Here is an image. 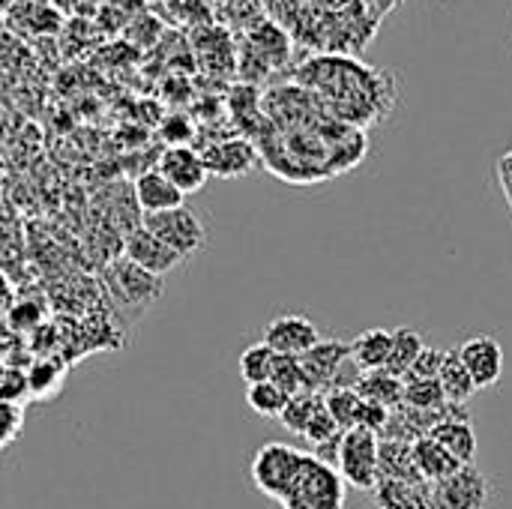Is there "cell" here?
Wrapping results in <instances>:
<instances>
[{
    "label": "cell",
    "mask_w": 512,
    "mask_h": 509,
    "mask_svg": "<svg viewBox=\"0 0 512 509\" xmlns=\"http://www.w3.org/2000/svg\"><path fill=\"white\" fill-rule=\"evenodd\" d=\"M321 399H324L327 414L336 420V426L342 432L357 429V414H360V402H363L357 396V390H327V393H321Z\"/></svg>",
    "instance_id": "obj_23"
},
{
    "label": "cell",
    "mask_w": 512,
    "mask_h": 509,
    "mask_svg": "<svg viewBox=\"0 0 512 509\" xmlns=\"http://www.w3.org/2000/svg\"><path fill=\"white\" fill-rule=\"evenodd\" d=\"M351 357V345L339 339H321L312 351L300 357V369L306 378L309 393H327L339 366Z\"/></svg>",
    "instance_id": "obj_9"
},
{
    "label": "cell",
    "mask_w": 512,
    "mask_h": 509,
    "mask_svg": "<svg viewBox=\"0 0 512 509\" xmlns=\"http://www.w3.org/2000/svg\"><path fill=\"white\" fill-rule=\"evenodd\" d=\"M390 417L393 411L375 405V402H360V414H357V429H366V432H375V435H384L387 426H390Z\"/></svg>",
    "instance_id": "obj_30"
},
{
    "label": "cell",
    "mask_w": 512,
    "mask_h": 509,
    "mask_svg": "<svg viewBox=\"0 0 512 509\" xmlns=\"http://www.w3.org/2000/svg\"><path fill=\"white\" fill-rule=\"evenodd\" d=\"M342 429L336 426V420L327 414V408H324V399H321V405H318V411L312 414V420H309V426H306V432H303V438L312 444V447H318V444H324V441H330V438H336Z\"/></svg>",
    "instance_id": "obj_29"
},
{
    "label": "cell",
    "mask_w": 512,
    "mask_h": 509,
    "mask_svg": "<svg viewBox=\"0 0 512 509\" xmlns=\"http://www.w3.org/2000/svg\"><path fill=\"white\" fill-rule=\"evenodd\" d=\"M141 228L150 231L156 240H162L183 261L192 258L195 252H201L204 243H207V231H204L201 219L186 204L183 207H174V210H165V213L144 216V225Z\"/></svg>",
    "instance_id": "obj_4"
},
{
    "label": "cell",
    "mask_w": 512,
    "mask_h": 509,
    "mask_svg": "<svg viewBox=\"0 0 512 509\" xmlns=\"http://www.w3.org/2000/svg\"><path fill=\"white\" fill-rule=\"evenodd\" d=\"M429 438H435L459 465H474L477 459V435L471 423H453V420H441Z\"/></svg>",
    "instance_id": "obj_18"
},
{
    "label": "cell",
    "mask_w": 512,
    "mask_h": 509,
    "mask_svg": "<svg viewBox=\"0 0 512 509\" xmlns=\"http://www.w3.org/2000/svg\"><path fill=\"white\" fill-rule=\"evenodd\" d=\"M402 3H405V0H402Z\"/></svg>",
    "instance_id": "obj_31"
},
{
    "label": "cell",
    "mask_w": 512,
    "mask_h": 509,
    "mask_svg": "<svg viewBox=\"0 0 512 509\" xmlns=\"http://www.w3.org/2000/svg\"><path fill=\"white\" fill-rule=\"evenodd\" d=\"M273 363H276V351L267 348L264 342L249 345L240 354V378L252 387V384H264L273 375Z\"/></svg>",
    "instance_id": "obj_22"
},
{
    "label": "cell",
    "mask_w": 512,
    "mask_h": 509,
    "mask_svg": "<svg viewBox=\"0 0 512 509\" xmlns=\"http://www.w3.org/2000/svg\"><path fill=\"white\" fill-rule=\"evenodd\" d=\"M303 456L306 453H300L288 444H264L252 459L255 489L273 501H282V495L288 492V486L294 483V477L303 465Z\"/></svg>",
    "instance_id": "obj_5"
},
{
    "label": "cell",
    "mask_w": 512,
    "mask_h": 509,
    "mask_svg": "<svg viewBox=\"0 0 512 509\" xmlns=\"http://www.w3.org/2000/svg\"><path fill=\"white\" fill-rule=\"evenodd\" d=\"M156 171L171 183L177 186L183 195H192L198 189H204L207 183V168H204V159H201V150L195 147H168L162 156H159V165Z\"/></svg>",
    "instance_id": "obj_11"
},
{
    "label": "cell",
    "mask_w": 512,
    "mask_h": 509,
    "mask_svg": "<svg viewBox=\"0 0 512 509\" xmlns=\"http://www.w3.org/2000/svg\"><path fill=\"white\" fill-rule=\"evenodd\" d=\"M270 381H273L288 399L297 396V393H309L306 378H303V369H300V357H282V354H276Z\"/></svg>",
    "instance_id": "obj_27"
},
{
    "label": "cell",
    "mask_w": 512,
    "mask_h": 509,
    "mask_svg": "<svg viewBox=\"0 0 512 509\" xmlns=\"http://www.w3.org/2000/svg\"><path fill=\"white\" fill-rule=\"evenodd\" d=\"M294 78L330 117L348 126H369L387 117L399 96L390 72L366 66L354 54H315L297 66Z\"/></svg>",
    "instance_id": "obj_1"
},
{
    "label": "cell",
    "mask_w": 512,
    "mask_h": 509,
    "mask_svg": "<svg viewBox=\"0 0 512 509\" xmlns=\"http://www.w3.org/2000/svg\"><path fill=\"white\" fill-rule=\"evenodd\" d=\"M390 354H393V330L387 327H372L351 342V360L360 366V372L387 369Z\"/></svg>",
    "instance_id": "obj_15"
},
{
    "label": "cell",
    "mask_w": 512,
    "mask_h": 509,
    "mask_svg": "<svg viewBox=\"0 0 512 509\" xmlns=\"http://www.w3.org/2000/svg\"><path fill=\"white\" fill-rule=\"evenodd\" d=\"M108 288L111 294L123 303V306H147L150 300L159 297L162 291V279L144 273L141 267H135L132 261H120L108 270Z\"/></svg>",
    "instance_id": "obj_12"
},
{
    "label": "cell",
    "mask_w": 512,
    "mask_h": 509,
    "mask_svg": "<svg viewBox=\"0 0 512 509\" xmlns=\"http://www.w3.org/2000/svg\"><path fill=\"white\" fill-rule=\"evenodd\" d=\"M423 348H426V342H423V336L417 330H411V327L393 330V354H390L387 372L396 375V378H405L411 372V366L417 363Z\"/></svg>",
    "instance_id": "obj_21"
},
{
    "label": "cell",
    "mask_w": 512,
    "mask_h": 509,
    "mask_svg": "<svg viewBox=\"0 0 512 509\" xmlns=\"http://www.w3.org/2000/svg\"><path fill=\"white\" fill-rule=\"evenodd\" d=\"M441 366H444V351L441 348H423L417 363L411 366V372L402 378V381H438L441 375Z\"/></svg>",
    "instance_id": "obj_28"
},
{
    "label": "cell",
    "mask_w": 512,
    "mask_h": 509,
    "mask_svg": "<svg viewBox=\"0 0 512 509\" xmlns=\"http://www.w3.org/2000/svg\"><path fill=\"white\" fill-rule=\"evenodd\" d=\"M402 405L411 408V411L435 414V411H441L447 405V396H444L438 381H405Z\"/></svg>",
    "instance_id": "obj_24"
},
{
    "label": "cell",
    "mask_w": 512,
    "mask_h": 509,
    "mask_svg": "<svg viewBox=\"0 0 512 509\" xmlns=\"http://www.w3.org/2000/svg\"><path fill=\"white\" fill-rule=\"evenodd\" d=\"M411 456H414V468L420 474V480L426 483H441L447 477H453L462 465L435 441V438H420L414 447H411Z\"/></svg>",
    "instance_id": "obj_16"
},
{
    "label": "cell",
    "mask_w": 512,
    "mask_h": 509,
    "mask_svg": "<svg viewBox=\"0 0 512 509\" xmlns=\"http://www.w3.org/2000/svg\"><path fill=\"white\" fill-rule=\"evenodd\" d=\"M357 396L363 402H375L387 411L399 408L402 405V396H405V381L390 375L387 369H378V372H363L360 384H357Z\"/></svg>",
    "instance_id": "obj_19"
},
{
    "label": "cell",
    "mask_w": 512,
    "mask_h": 509,
    "mask_svg": "<svg viewBox=\"0 0 512 509\" xmlns=\"http://www.w3.org/2000/svg\"><path fill=\"white\" fill-rule=\"evenodd\" d=\"M318 405H321V393H297V396L288 399V405H285L279 423H282L288 432L303 435L306 426H309V420H312V414L318 411Z\"/></svg>",
    "instance_id": "obj_26"
},
{
    "label": "cell",
    "mask_w": 512,
    "mask_h": 509,
    "mask_svg": "<svg viewBox=\"0 0 512 509\" xmlns=\"http://www.w3.org/2000/svg\"><path fill=\"white\" fill-rule=\"evenodd\" d=\"M375 498L381 509H432V492H420V480H378Z\"/></svg>",
    "instance_id": "obj_17"
},
{
    "label": "cell",
    "mask_w": 512,
    "mask_h": 509,
    "mask_svg": "<svg viewBox=\"0 0 512 509\" xmlns=\"http://www.w3.org/2000/svg\"><path fill=\"white\" fill-rule=\"evenodd\" d=\"M279 504L282 509H345V483L336 468L306 453Z\"/></svg>",
    "instance_id": "obj_2"
},
{
    "label": "cell",
    "mask_w": 512,
    "mask_h": 509,
    "mask_svg": "<svg viewBox=\"0 0 512 509\" xmlns=\"http://www.w3.org/2000/svg\"><path fill=\"white\" fill-rule=\"evenodd\" d=\"M378 462H381V441L375 432L351 429L342 435L336 471H339L345 486H351L357 492H375V486L381 480Z\"/></svg>",
    "instance_id": "obj_3"
},
{
    "label": "cell",
    "mask_w": 512,
    "mask_h": 509,
    "mask_svg": "<svg viewBox=\"0 0 512 509\" xmlns=\"http://www.w3.org/2000/svg\"><path fill=\"white\" fill-rule=\"evenodd\" d=\"M321 342V330L306 315H279L264 327V345L282 357H303Z\"/></svg>",
    "instance_id": "obj_7"
},
{
    "label": "cell",
    "mask_w": 512,
    "mask_h": 509,
    "mask_svg": "<svg viewBox=\"0 0 512 509\" xmlns=\"http://www.w3.org/2000/svg\"><path fill=\"white\" fill-rule=\"evenodd\" d=\"M135 201L138 207L144 210V216H153V213H165V210H174V207H183L186 195L171 186L156 168L153 171H144L138 180H135Z\"/></svg>",
    "instance_id": "obj_14"
},
{
    "label": "cell",
    "mask_w": 512,
    "mask_h": 509,
    "mask_svg": "<svg viewBox=\"0 0 512 509\" xmlns=\"http://www.w3.org/2000/svg\"><path fill=\"white\" fill-rule=\"evenodd\" d=\"M204 168L213 177H243L258 165V150L246 138H225L201 150Z\"/></svg>",
    "instance_id": "obj_10"
},
{
    "label": "cell",
    "mask_w": 512,
    "mask_h": 509,
    "mask_svg": "<svg viewBox=\"0 0 512 509\" xmlns=\"http://www.w3.org/2000/svg\"><path fill=\"white\" fill-rule=\"evenodd\" d=\"M438 384H441V390H444L447 402H456V405L468 402V399L477 393V387H474V381H471L468 369L462 366V360H459V351H456V348L444 351V366H441Z\"/></svg>",
    "instance_id": "obj_20"
},
{
    "label": "cell",
    "mask_w": 512,
    "mask_h": 509,
    "mask_svg": "<svg viewBox=\"0 0 512 509\" xmlns=\"http://www.w3.org/2000/svg\"><path fill=\"white\" fill-rule=\"evenodd\" d=\"M123 258L132 261L135 267H141L144 273L159 276V279H162L165 273H171L174 267L183 264V258H180L177 252H171L162 240H156V237H153L150 231H144V228H138V231H132V234L126 237Z\"/></svg>",
    "instance_id": "obj_13"
},
{
    "label": "cell",
    "mask_w": 512,
    "mask_h": 509,
    "mask_svg": "<svg viewBox=\"0 0 512 509\" xmlns=\"http://www.w3.org/2000/svg\"><path fill=\"white\" fill-rule=\"evenodd\" d=\"M489 498H492L489 480L474 465H462L453 477L435 483L432 509H483Z\"/></svg>",
    "instance_id": "obj_6"
},
{
    "label": "cell",
    "mask_w": 512,
    "mask_h": 509,
    "mask_svg": "<svg viewBox=\"0 0 512 509\" xmlns=\"http://www.w3.org/2000/svg\"><path fill=\"white\" fill-rule=\"evenodd\" d=\"M246 405L258 414V417H267V420H279L285 405H288V396L273 384V381H264V384H252L246 390Z\"/></svg>",
    "instance_id": "obj_25"
},
{
    "label": "cell",
    "mask_w": 512,
    "mask_h": 509,
    "mask_svg": "<svg viewBox=\"0 0 512 509\" xmlns=\"http://www.w3.org/2000/svg\"><path fill=\"white\" fill-rule=\"evenodd\" d=\"M459 360L468 369L471 381L477 390H489L501 381L504 375V348L495 336H474L465 339L459 348Z\"/></svg>",
    "instance_id": "obj_8"
}]
</instances>
